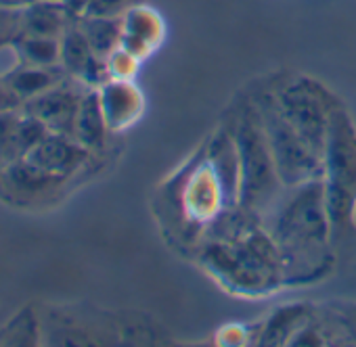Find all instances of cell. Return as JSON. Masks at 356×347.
Wrapping results in <instances>:
<instances>
[{
    "label": "cell",
    "instance_id": "cell-1",
    "mask_svg": "<svg viewBox=\"0 0 356 347\" xmlns=\"http://www.w3.org/2000/svg\"><path fill=\"white\" fill-rule=\"evenodd\" d=\"M262 226L283 262V285H308L333 266V232L323 178L285 189Z\"/></svg>",
    "mask_w": 356,
    "mask_h": 347
},
{
    "label": "cell",
    "instance_id": "cell-2",
    "mask_svg": "<svg viewBox=\"0 0 356 347\" xmlns=\"http://www.w3.org/2000/svg\"><path fill=\"white\" fill-rule=\"evenodd\" d=\"M202 260L239 293H266L283 285L279 249L262 224L231 239L206 241Z\"/></svg>",
    "mask_w": 356,
    "mask_h": 347
},
{
    "label": "cell",
    "instance_id": "cell-3",
    "mask_svg": "<svg viewBox=\"0 0 356 347\" xmlns=\"http://www.w3.org/2000/svg\"><path fill=\"white\" fill-rule=\"evenodd\" d=\"M233 138L239 155V205L264 220L285 193V185L279 178L254 103L237 115Z\"/></svg>",
    "mask_w": 356,
    "mask_h": 347
},
{
    "label": "cell",
    "instance_id": "cell-4",
    "mask_svg": "<svg viewBox=\"0 0 356 347\" xmlns=\"http://www.w3.org/2000/svg\"><path fill=\"white\" fill-rule=\"evenodd\" d=\"M323 185L333 241L354 228L356 214V126L343 107L331 113L323 151Z\"/></svg>",
    "mask_w": 356,
    "mask_h": 347
},
{
    "label": "cell",
    "instance_id": "cell-5",
    "mask_svg": "<svg viewBox=\"0 0 356 347\" xmlns=\"http://www.w3.org/2000/svg\"><path fill=\"white\" fill-rule=\"evenodd\" d=\"M254 105L258 109L279 178L285 189L323 178V157L285 117L275 92L260 94Z\"/></svg>",
    "mask_w": 356,
    "mask_h": 347
},
{
    "label": "cell",
    "instance_id": "cell-6",
    "mask_svg": "<svg viewBox=\"0 0 356 347\" xmlns=\"http://www.w3.org/2000/svg\"><path fill=\"white\" fill-rule=\"evenodd\" d=\"M273 92L291 126L323 157L331 113L339 105L335 96L310 78H296Z\"/></svg>",
    "mask_w": 356,
    "mask_h": 347
},
{
    "label": "cell",
    "instance_id": "cell-7",
    "mask_svg": "<svg viewBox=\"0 0 356 347\" xmlns=\"http://www.w3.org/2000/svg\"><path fill=\"white\" fill-rule=\"evenodd\" d=\"M84 92L86 88L78 90L76 86L61 82L59 86L26 101L22 107L30 115H34L38 121H42L49 132L74 138V126H76V117H78V109H80Z\"/></svg>",
    "mask_w": 356,
    "mask_h": 347
},
{
    "label": "cell",
    "instance_id": "cell-8",
    "mask_svg": "<svg viewBox=\"0 0 356 347\" xmlns=\"http://www.w3.org/2000/svg\"><path fill=\"white\" fill-rule=\"evenodd\" d=\"M61 67L67 71V76L76 78L78 84H82L84 88L99 90L107 82H111L107 61L92 51L76 22L61 36Z\"/></svg>",
    "mask_w": 356,
    "mask_h": 347
},
{
    "label": "cell",
    "instance_id": "cell-9",
    "mask_svg": "<svg viewBox=\"0 0 356 347\" xmlns=\"http://www.w3.org/2000/svg\"><path fill=\"white\" fill-rule=\"evenodd\" d=\"M49 130L24 107L0 111V169L24 159Z\"/></svg>",
    "mask_w": 356,
    "mask_h": 347
},
{
    "label": "cell",
    "instance_id": "cell-10",
    "mask_svg": "<svg viewBox=\"0 0 356 347\" xmlns=\"http://www.w3.org/2000/svg\"><path fill=\"white\" fill-rule=\"evenodd\" d=\"M88 153L90 151L84 149L72 136L49 132L24 159L34 167H38L40 171L49 174V176L65 180L80 169Z\"/></svg>",
    "mask_w": 356,
    "mask_h": 347
},
{
    "label": "cell",
    "instance_id": "cell-11",
    "mask_svg": "<svg viewBox=\"0 0 356 347\" xmlns=\"http://www.w3.org/2000/svg\"><path fill=\"white\" fill-rule=\"evenodd\" d=\"M72 24L74 19L63 3L34 0L22 13V34L28 36L61 38Z\"/></svg>",
    "mask_w": 356,
    "mask_h": 347
},
{
    "label": "cell",
    "instance_id": "cell-12",
    "mask_svg": "<svg viewBox=\"0 0 356 347\" xmlns=\"http://www.w3.org/2000/svg\"><path fill=\"white\" fill-rule=\"evenodd\" d=\"M107 132L109 124L103 111L101 94L97 88H86L74 126V140H78L88 151H99L105 146Z\"/></svg>",
    "mask_w": 356,
    "mask_h": 347
},
{
    "label": "cell",
    "instance_id": "cell-13",
    "mask_svg": "<svg viewBox=\"0 0 356 347\" xmlns=\"http://www.w3.org/2000/svg\"><path fill=\"white\" fill-rule=\"evenodd\" d=\"M67 71L61 65L53 67H36V65H19L9 76H5L7 84L13 88V92L22 99V103L59 86L65 82Z\"/></svg>",
    "mask_w": 356,
    "mask_h": 347
},
{
    "label": "cell",
    "instance_id": "cell-14",
    "mask_svg": "<svg viewBox=\"0 0 356 347\" xmlns=\"http://www.w3.org/2000/svg\"><path fill=\"white\" fill-rule=\"evenodd\" d=\"M76 24L86 36L92 51L105 61L122 46V36H124L122 17H86V19H78Z\"/></svg>",
    "mask_w": 356,
    "mask_h": 347
},
{
    "label": "cell",
    "instance_id": "cell-15",
    "mask_svg": "<svg viewBox=\"0 0 356 347\" xmlns=\"http://www.w3.org/2000/svg\"><path fill=\"white\" fill-rule=\"evenodd\" d=\"M40 339V322L32 307H24L7 324L0 326V347H34Z\"/></svg>",
    "mask_w": 356,
    "mask_h": 347
},
{
    "label": "cell",
    "instance_id": "cell-16",
    "mask_svg": "<svg viewBox=\"0 0 356 347\" xmlns=\"http://www.w3.org/2000/svg\"><path fill=\"white\" fill-rule=\"evenodd\" d=\"M15 46L24 65H36V67L61 65V38L22 34L15 40Z\"/></svg>",
    "mask_w": 356,
    "mask_h": 347
},
{
    "label": "cell",
    "instance_id": "cell-17",
    "mask_svg": "<svg viewBox=\"0 0 356 347\" xmlns=\"http://www.w3.org/2000/svg\"><path fill=\"white\" fill-rule=\"evenodd\" d=\"M308 305H285L283 310H279L268 324L264 326V332L260 337V343L264 345H275V343H283L289 341L310 318H308Z\"/></svg>",
    "mask_w": 356,
    "mask_h": 347
},
{
    "label": "cell",
    "instance_id": "cell-18",
    "mask_svg": "<svg viewBox=\"0 0 356 347\" xmlns=\"http://www.w3.org/2000/svg\"><path fill=\"white\" fill-rule=\"evenodd\" d=\"M136 3L138 0H63L74 22L86 17H122Z\"/></svg>",
    "mask_w": 356,
    "mask_h": 347
},
{
    "label": "cell",
    "instance_id": "cell-19",
    "mask_svg": "<svg viewBox=\"0 0 356 347\" xmlns=\"http://www.w3.org/2000/svg\"><path fill=\"white\" fill-rule=\"evenodd\" d=\"M331 322L339 328L343 339L356 341V305H348V307H335Z\"/></svg>",
    "mask_w": 356,
    "mask_h": 347
},
{
    "label": "cell",
    "instance_id": "cell-20",
    "mask_svg": "<svg viewBox=\"0 0 356 347\" xmlns=\"http://www.w3.org/2000/svg\"><path fill=\"white\" fill-rule=\"evenodd\" d=\"M22 13H24V9L0 7V42H5L15 32L22 34Z\"/></svg>",
    "mask_w": 356,
    "mask_h": 347
},
{
    "label": "cell",
    "instance_id": "cell-21",
    "mask_svg": "<svg viewBox=\"0 0 356 347\" xmlns=\"http://www.w3.org/2000/svg\"><path fill=\"white\" fill-rule=\"evenodd\" d=\"M24 103L22 99L13 92V88L7 84L5 78H0V111H9V109H19Z\"/></svg>",
    "mask_w": 356,
    "mask_h": 347
},
{
    "label": "cell",
    "instance_id": "cell-22",
    "mask_svg": "<svg viewBox=\"0 0 356 347\" xmlns=\"http://www.w3.org/2000/svg\"><path fill=\"white\" fill-rule=\"evenodd\" d=\"M34 0H0V7L5 9H26Z\"/></svg>",
    "mask_w": 356,
    "mask_h": 347
},
{
    "label": "cell",
    "instance_id": "cell-23",
    "mask_svg": "<svg viewBox=\"0 0 356 347\" xmlns=\"http://www.w3.org/2000/svg\"><path fill=\"white\" fill-rule=\"evenodd\" d=\"M0 199H3V201H11V199H9V193H7V187H5V176H3V169H0Z\"/></svg>",
    "mask_w": 356,
    "mask_h": 347
},
{
    "label": "cell",
    "instance_id": "cell-24",
    "mask_svg": "<svg viewBox=\"0 0 356 347\" xmlns=\"http://www.w3.org/2000/svg\"><path fill=\"white\" fill-rule=\"evenodd\" d=\"M49 3H63V0H49Z\"/></svg>",
    "mask_w": 356,
    "mask_h": 347
}]
</instances>
